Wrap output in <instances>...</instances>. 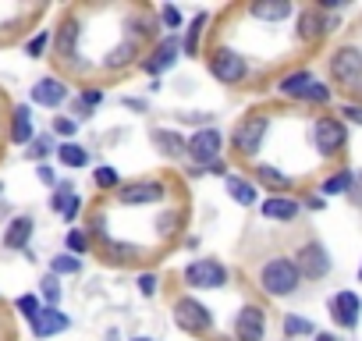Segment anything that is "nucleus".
I'll use <instances>...</instances> for the list:
<instances>
[{"label": "nucleus", "instance_id": "obj_48", "mask_svg": "<svg viewBox=\"0 0 362 341\" xmlns=\"http://www.w3.org/2000/svg\"><path fill=\"white\" fill-rule=\"evenodd\" d=\"M78 100H82L86 107H96V103H100V93H96V89H86V93H82Z\"/></svg>", "mask_w": 362, "mask_h": 341}, {"label": "nucleus", "instance_id": "obj_46", "mask_svg": "<svg viewBox=\"0 0 362 341\" xmlns=\"http://www.w3.org/2000/svg\"><path fill=\"white\" fill-rule=\"evenodd\" d=\"M89 231H93L96 238H107V228H103V214H96V217H93V228H89Z\"/></svg>", "mask_w": 362, "mask_h": 341}, {"label": "nucleus", "instance_id": "obj_47", "mask_svg": "<svg viewBox=\"0 0 362 341\" xmlns=\"http://www.w3.org/2000/svg\"><path fill=\"white\" fill-rule=\"evenodd\" d=\"M214 114H181V121H192V125H210Z\"/></svg>", "mask_w": 362, "mask_h": 341}, {"label": "nucleus", "instance_id": "obj_15", "mask_svg": "<svg viewBox=\"0 0 362 341\" xmlns=\"http://www.w3.org/2000/svg\"><path fill=\"white\" fill-rule=\"evenodd\" d=\"M358 309H362V302H358L355 291H337V295L330 299V316H334L341 327H355V323H358Z\"/></svg>", "mask_w": 362, "mask_h": 341}, {"label": "nucleus", "instance_id": "obj_31", "mask_svg": "<svg viewBox=\"0 0 362 341\" xmlns=\"http://www.w3.org/2000/svg\"><path fill=\"white\" fill-rule=\"evenodd\" d=\"M64 245H68V253H71V256H78V260H82V256L89 253L93 238H89V231H78V228H71V231H68V238H64Z\"/></svg>", "mask_w": 362, "mask_h": 341}, {"label": "nucleus", "instance_id": "obj_34", "mask_svg": "<svg viewBox=\"0 0 362 341\" xmlns=\"http://www.w3.org/2000/svg\"><path fill=\"white\" fill-rule=\"evenodd\" d=\"M351 170H341V175H334V178H327V185H323V192L327 196H337V192H348L351 189Z\"/></svg>", "mask_w": 362, "mask_h": 341}, {"label": "nucleus", "instance_id": "obj_50", "mask_svg": "<svg viewBox=\"0 0 362 341\" xmlns=\"http://www.w3.org/2000/svg\"><path fill=\"white\" fill-rule=\"evenodd\" d=\"M316 341H337L334 334H316Z\"/></svg>", "mask_w": 362, "mask_h": 341}, {"label": "nucleus", "instance_id": "obj_18", "mask_svg": "<svg viewBox=\"0 0 362 341\" xmlns=\"http://www.w3.org/2000/svg\"><path fill=\"white\" fill-rule=\"evenodd\" d=\"M78 22L75 18H64L61 25H57V33H54V50H57V57L61 61H71L75 57V43H78Z\"/></svg>", "mask_w": 362, "mask_h": 341}, {"label": "nucleus", "instance_id": "obj_52", "mask_svg": "<svg viewBox=\"0 0 362 341\" xmlns=\"http://www.w3.org/2000/svg\"><path fill=\"white\" fill-rule=\"evenodd\" d=\"M358 277H362V270H358Z\"/></svg>", "mask_w": 362, "mask_h": 341}, {"label": "nucleus", "instance_id": "obj_45", "mask_svg": "<svg viewBox=\"0 0 362 341\" xmlns=\"http://www.w3.org/2000/svg\"><path fill=\"white\" fill-rule=\"evenodd\" d=\"M75 117H78V121H89V117H93V107H86L82 100H75Z\"/></svg>", "mask_w": 362, "mask_h": 341}, {"label": "nucleus", "instance_id": "obj_20", "mask_svg": "<svg viewBox=\"0 0 362 341\" xmlns=\"http://www.w3.org/2000/svg\"><path fill=\"white\" fill-rule=\"evenodd\" d=\"M135 57H139V43H135V40H121V43L103 57V68H107V71H124L128 64H135Z\"/></svg>", "mask_w": 362, "mask_h": 341}, {"label": "nucleus", "instance_id": "obj_2", "mask_svg": "<svg viewBox=\"0 0 362 341\" xmlns=\"http://www.w3.org/2000/svg\"><path fill=\"white\" fill-rule=\"evenodd\" d=\"M224 149V135L217 128H199L192 139H185V153L192 156V167H210L221 160Z\"/></svg>", "mask_w": 362, "mask_h": 341}, {"label": "nucleus", "instance_id": "obj_11", "mask_svg": "<svg viewBox=\"0 0 362 341\" xmlns=\"http://www.w3.org/2000/svg\"><path fill=\"white\" fill-rule=\"evenodd\" d=\"M295 267H298V274H302V277L320 281V277L330 270V256H327V249H323L320 242H309V245H302V249H298Z\"/></svg>", "mask_w": 362, "mask_h": 341}, {"label": "nucleus", "instance_id": "obj_23", "mask_svg": "<svg viewBox=\"0 0 362 341\" xmlns=\"http://www.w3.org/2000/svg\"><path fill=\"white\" fill-rule=\"evenodd\" d=\"M249 11H252V18L281 22V18H288V15H291V4H288V0H267V4H252Z\"/></svg>", "mask_w": 362, "mask_h": 341}, {"label": "nucleus", "instance_id": "obj_21", "mask_svg": "<svg viewBox=\"0 0 362 341\" xmlns=\"http://www.w3.org/2000/svg\"><path fill=\"white\" fill-rule=\"evenodd\" d=\"M33 139H36V132H33V110L22 103V107L15 110V117H11V142L25 149Z\"/></svg>", "mask_w": 362, "mask_h": 341}, {"label": "nucleus", "instance_id": "obj_44", "mask_svg": "<svg viewBox=\"0 0 362 341\" xmlns=\"http://www.w3.org/2000/svg\"><path fill=\"white\" fill-rule=\"evenodd\" d=\"M348 200L355 203V207H362V170L351 178V189H348Z\"/></svg>", "mask_w": 362, "mask_h": 341}, {"label": "nucleus", "instance_id": "obj_13", "mask_svg": "<svg viewBox=\"0 0 362 341\" xmlns=\"http://www.w3.org/2000/svg\"><path fill=\"white\" fill-rule=\"evenodd\" d=\"M267 334V313L259 306H245L235 320V337L238 341H263Z\"/></svg>", "mask_w": 362, "mask_h": 341}, {"label": "nucleus", "instance_id": "obj_38", "mask_svg": "<svg viewBox=\"0 0 362 341\" xmlns=\"http://www.w3.org/2000/svg\"><path fill=\"white\" fill-rule=\"evenodd\" d=\"M284 334H288V337L313 334V323H309V320H302V316H288V320H284Z\"/></svg>", "mask_w": 362, "mask_h": 341}, {"label": "nucleus", "instance_id": "obj_43", "mask_svg": "<svg viewBox=\"0 0 362 341\" xmlns=\"http://www.w3.org/2000/svg\"><path fill=\"white\" fill-rule=\"evenodd\" d=\"M54 132L64 135V139H71V135H75V121H71V117H54Z\"/></svg>", "mask_w": 362, "mask_h": 341}, {"label": "nucleus", "instance_id": "obj_19", "mask_svg": "<svg viewBox=\"0 0 362 341\" xmlns=\"http://www.w3.org/2000/svg\"><path fill=\"white\" fill-rule=\"evenodd\" d=\"M33 217H15L8 228H4V238H0V242H4V249H29V238H33Z\"/></svg>", "mask_w": 362, "mask_h": 341}, {"label": "nucleus", "instance_id": "obj_12", "mask_svg": "<svg viewBox=\"0 0 362 341\" xmlns=\"http://www.w3.org/2000/svg\"><path fill=\"white\" fill-rule=\"evenodd\" d=\"M29 327H33V337H54V334L68 330L71 320H68L57 306H40V313L29 320Z\"/></svg>", "mask_w": 362, "mask_h": 341}, {"label": "nucleus", "instance_id": "obj_33", "mask_svg": "<svg viewBox=\"0 0 362 341\" xmlns=\"http://www.w3.org/2000/svg\"><path fill=\"white\" fill-rule=\"evenodd\" d=\"M103 253H107V260H132V256H139V249L135 245H124V242H103Z\"/></svg>", "mask_w": 362, "mask_h": 341}, {"label": "nucleus", "instance_id": "obj_24", "mask_svg": "<svg viewBox=\"0 0 362 341\" xmlns=\"http://www.w3.org/2000/svg\"><path fill=\"white\" fill-rule=\"evenodd\" d=\"M295 214H298V203H295V200L274 196V200L263 203V217H270V221H291Z\"/></svg>", "mask_w": 362, "mask_h": 341}, {"label": "nucleus", "instance_id": "obj_29", "mask_svg": "<svg viewBox=\"0 0 362 341\" xmlns=\"http://www.w3.org/2000/svg\"><path fill=\"white\" fill-rule=\"evenodd\" d=\"M320 33H327L323 18H320V15H313V11H305V15L298 18V36H302V40H316Z\"/></svg>", "mask_w": 362, "mask_h": 341}, {"label": "nucleus", "instance_id": "obj_4", "mask_svg": "<svg viewBox=\"0 0 362 341\" xmlns=\"http://www.w3.org/2000/svg\"><path fill=\"white\" fill-rule=\"evenodd\" d=\"M174 323H177L181 330H189V334H206V330L214 327V316H210V309H206L199 299L185 295V299L174 302Z\"/></svg>", "mask_w": 362, "mask_h": 341}, {"label": "nucleus", "instance_id": "obj_36", "mask_svg": "<svg viewBox=\"0 0 362 341\" xmlns=\"http://www.w3.org/2000/svg\"><path fill=\"white\" fill-rule=\"evenodd\" d=\"M40 291H43V299H47L50 306H57V302H61V281H57L54 274H47V277L40 281Z\"/></svg>", "mask_w": 362, "mask_h": 341}, {"label": "nucleus", "instance_id": "obj_10", "mask_svg": "<svg viewBox=\"0 0 362 341\" xmlns=\"http://www.w3.org/2000/svg\"><path fill=\"white\" fill-rule=\"evenodd\" d=\"M330 75L344 86H355L362 79V50L355 47H341L334 57H330Z\"/></svg>", "mask_w": 362, "mask_h": 341}, {"label": "nucleus", "instance_id": "obj_25", "mask_svg": "<svg viewBox=\"0 0 362 341\" xmlns=\"http://www.w3.org/2000/svg\"><path fill=\"white\" fill-rule=\"evenodd\" d=\"M153 142H156V149L167 153V156H181V153H185V139H181L177 132H167V128H156V132H153Z\"/></svg>", "mask_w": 362, "mask_h": 341}, {"label": "nucleus", "instance_id": "obj_7", "mask_svg": "<svg viewBox=\"0 0 362 341\" xmlns=\"http://www.w3.org/2000/svg\"><path fill=\"white\" fill-rule=\"evenodd\" d=\"M185 281L192 284V288H224L228 284V267L221 263V260H192L189 267H185Z\"/></svg>", "mask_w": 362, "mask_h": 341}, {"label": "nucleus", "instance_id": "obj_1", "mask_svg": "<svg viewBox=\"0 0 362 341\" xmlns=\"http://www.w3.org/2000/svg\"><path fill=\"white\" fill-rule=\"evenodd\" d=\"M298 281H302V274H298V267H295V260H284V256H277V260H270L263 270H259V284H263V291L267 295H291L295 288H298Z\"/></svg>", "mask_w": 362, "mask_h": 341}, {"label": "nucleus", "instance_id": "obj_3", "mask_svg": "<svg viewBox=\"0 0 362 341\" xmlns=\"http://www.w3.org/2000/svg\"><path fill=\"white\" fill-rule=\"evenodd\" d=\"M267 128H270V121H267L263 114H252V117L238 121V128H235V135H231L235 153H238V156H256L259 146H263V139H267Z\"/></svg>", "mask_w": 362, "mask_h": 341}, {"label": "nucleus", "instance_id": "obj_30", "mask_svg": "<svg viewBox=\"0 0 362 341\" xmlns=\"http://www.w3.org/2000/svg\"><path fill=\"white\" fill-rule=\"evenodd\" d=\"M203 25H206V15H196L189 33H185V57H196L199 54V36H203Z\"/></svg>", "mask_w": 362, "mask_h": 341}, {"label": "nucleus", "instance_id": "obj_6", "mask_svg": "<svg viewBox=\"0 0 362 341\" xmlns=\"http://www.w3.org/2000/svg\"><path fill=\"white\" fill-rule=\"evenodd\" d=\"M281 93L291 96V100H309V103H327L330 100V89L323 82H316L309 71H295V75L281 79Z\"/></svg>", "mask_w": 362, "mask_h": 341}, {"label": "nucleus", "instance_id": "obj_41", "mask_svg": "<svg viewBox=\"0 0 362 341\" xmlns=\"http://www.w3.org/2000/svg\"><path fill=\"white\" fill-rule=\"evenodd\" d=\"M135 284H139V291H142L146 299H153V295H156V284H160V281H156V274H139V281H135Z\"/></svg>", "mask_w": 362, "mask_h": 341}, {"label": "nucleus", "instance_id": "obj_42", "mask_svg": "<svg viewBox=\"0 0 362 341\" xmlns=\"http://www.w3.org/2000/svg\"><path fill=\"white\" fill-rule=\"evenodd\" d=\"M160 22H163V25H170V29H177V25H181V11L167 4V8L160 11Z\"/></svg>", "mask_w": 362, "mask_h": 341}, {"label": "nucleus", "instance_id": "obj_27", "mask_svg": "<svg viewBox=\"0 0 362 341\" xmlns=\"http://www.w3.org/2000/svg\"><path fill=\"white\" fill-rule=\"evenodd\" d=\"M256 178H259L267 189H274V192L291 189V178H288V175H281V170H277V167H270V163H259V167H256Z\"/></svg>", "mask_w": 362, "mask_h": 341}, {"label": "nucleus", "instance_id": "obj_5", "mask_svg": "<svg viewBox=\"0 0 362 341\" xmlns=\"http://www.w3.org/2000/svg\"><path fill=\"white\" fill-rule=\"evenodd\" d=\"M210 75H214L217 82H224V86H235V82H242V79L249 75V64H245L242 54H235V50H228V47H217V50L210 54Z\"/></svg>", "mask_w": 362, "mask_h": 341}, {"label": "nucleus", "instance_id": "obj_40", "mask_svg": "<svg viewBox=\"0 0 362 341\" xmlns=\"http://www.w3.org/2000/svg\"><path fill=\"white\" fill-rule=\"evenodd\" d=\"M36 178H40L47 189H57V170H54L50 163H40V167H36Z\"/></svg>", "mask_w": 362, "mask_h": 341}, {"label": "nucleus", "instance_id": "obj_17", "mask_svg": "<svg viewBox=\"0 0 362 341\" xmlns=\"http://www.w3.org/2000/svg\"><path fill=\"white\" fill-rule=\"evenodd\" d=\"M174 61H177V36H167V40H160V43H156L153 57H149L142 68H146L149 75H160V71L174 68Z\"/></svg>", "mask_w": 362, "mask_h": 341}, {"label": "nucleus", "instance_id": "obj_8", "mask_svg": "<svg viewBox=\"0 0 362 341\" xmlns=\"http://www.w3.org/2000/svg\"><path fill=\"white\" fill-rule=\"evenodd\" d=\"M313 135H316V149H320L323 156L341 153L344 142H348V132H344V125H341L337 117H320L316 128H313Z\"/></svg>", "mask_w": 362, "mask_h": 341}, {"label": "nucleus", "instance_id": "obj_32", "mask_svg": "<svg viewBox=\"0 0 362 341\" xmlns=\"http://www.w3.org/2000/svg\"><path fill=\"white\" fill-rule=\"evenodd\" d=\"M47 153H54V135H36V139L25 146V156H29V160H43Z\"/></svg>", "mask_w": 362, "mask_h": 341}, {"label": "nucleus", "instance_id": "obj_16", "mask_svg": "<svg viewBox=\"0 0 362 341\" xmlns=\"http://www.w3.org/2000/svg\"><path fill=\"white\" fill-rule=\"evenodd\" d=\"M78 207H82V200H78L75 185H71V182H57V189H54V196H50V210L61 214L64 221H75Z\"/></svg>", "mask_w": 362, "mask_h": 341}, {"label": "nucleus", "instance_id": "obj_37", "mask_svg": "<svg viewBox=\"0 0 362 341\" xmlns=\"http://www.w3.org/2000/svg\"><path fill=\"white\" fill-rule=\"evenodd\" d=\"M15 309H18L25 320H33V316L40 313V299H36V295H18V299H15Z\"/></svg>", "mask_w": 362, "mask_h": 341}, {"label": "nucleus", "instance_id": "obj_28", "mask_svg": "<svg viewBox=\"0 0 362 341\" xmlns=\"http://www.w3.org/2000/svg\"><path fill=\"white\" fill-rule=\"evenodd\" d=\"M82 270V260L71 256V253H61V256H50V274L61 277V274H78Z\"/></svg>", "mask_w": 362, "mask_h": 341}, {"label": "nucleus", "instance_id": "obj_9", "mask_svg": "<svg viewBox=\"0 0 362 341\" xmlns=\"http://www.w3.org/2000/svg\"><path fill=\"white\" fill-rule=\"evenodd\" d=\"M163 185L160 182H149V178H142V182H128V185H121V192H117V200L124 203V207H153V203H163Z\"/></svg>", "mask_w": 362, "mask_h": 341}, {"label": "nucleus", "instance_id": "obj_49", "mask_svg": "<svg viewBox=\"0 0 362 341\" xmlns=\"http://www.w3.org/2000/svg\"><path fill=\"white\" fill-rule=\"evenodd\" d=\"M341 114H348V117H351L355 125H362V107H351V103H348V107H344Z\"/></svg>", "mask_w": 362, "mask_h": 341}, {"label": "nucleus", "instance_id": "obj_22", "mask_svg": "<svg viewBox=\"0 0 362 341\" xmlns=\"http://www.w3.org/2000/svg\"><path fill=\"white\" fill-rule=\"evenodd\" d=\"M224 185H228V196H231L238 207H252V203L259 200V192H256V185H252V182H242V178L228 175V178H224Z\"/></svg>", "mask_w": 362, "mask_h": 341}, {"label": "nucleus", "instance_id": "obj_39", "mask_svg": "<svg viewBox=\"0 0 362 341\" xmlns=\"http://www.w3.org/2000/svg\"><path fill=\"white\" fill-rule=\"evenodd\" d=\"M47 43H50V33H36V36L29 40V47H25V54H29V57H40V54L47 50Z\"/></svg>", "mask_w": 362, "mask_h": 341}, {"label": "nucleus", "instance_id": "obj_51", "mask_svg": "<svg viewBox=\"0 0 362 341\" xmlns=\"http://www.w3.org/2000/svg\"><path fill=\"white\" fill-rule=\"evenodd\" d=\"M132 341H153V337H132Z\"/></svg>", "mask_w": 362, "mask_h": 341}, {"label": "nucleus", "instance_id": "obj_35", "mask_svg": "<svg viewBox=\"0 0 362 341\" xmlns=\"http://www.w3.org/2000/svg\"><path fill=\"white\" fill-rule=\"evenodd\" d=\"M93 178H96V185H100V189H117V185H121V178H117V170H114L110 163L96 167V170H93Z\"/></svg>", "mask_w": 362, "mask_h": 341}, {"label": "nucleus", "instance_id": "obj_14", "mask_svg": "<svg viewBox=\"0 0 362 341\" xmlns=\"http://www.w3.org/2000/svg\"><path fill=\"white\" fill-rule=\"evenodd\" d=\"M68 100V86L61 82V79H54V75H47V79H40L36 86H33V103H40V107H61Z\"/></svg>", "mask_w": 362, "mask_h": 341}, {"label": "nucleus", "instance_id": "obj_26", "mask_svg": "<svg viewBox=\"0 0 362 341\" xmlns=\"http://www.w3.org/2000/svg\"><path fill=\"white\" fill-rule=\"evenodd\" d=\"M57 160H61L64 167H86V163H89V149L78 146V142H61V146H57Z\"/></svg>", "mask_w": 362, "mask_h": 341}]
</instances>
